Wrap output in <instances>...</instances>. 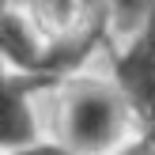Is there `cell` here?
Returning <instances> with one entry per match:
<instances>
[{
	"label": "cell",
	"instance_id": "1",
	"mask_svg": "<svg viewBox=\"0 0 155 155\" xmlns=\"http://www.w3.org/2000/svg\"><path fill=\"white\" fill-rule=\"evenodd\" d=\"M49 136L76 155H117L129 140L148 129L110 68H76L45 87Z\"/></svg>",
	"mask_w": 155,
	"mask_h": 155
},
{
	"label": "cell",
	"instance_id": "2",
	"mask_svg": "<svg viewBox=\"0 0 155 155\" xmlns=\"http://www.w3.org/2000/svg\"><path fill=\"white\" fill-rule=\"evenodd\" d=\"M45 83V76L0 68V155H19L49 136V121L42 117Z\"/></svg>",
	"mask_w": 155,
	"mask_h": 155
},
{
	"label": "cell",
	"instance_id": "5",
	"mask_svg": "<svg viewBox=\"0 0 155 155\" xmlns=\"http://www.w3.org/2000/svg\"><path fill=\"white\" fill-rule=\"evenodd\" d=\"M117 155H155V125L140 129V136H136V140H129Z\"/></svg>",
	"mask_w": 155,
	"mask_h": 155
},
{
	"label": "cell",
	"instance_id": "6",
	"mask_svg": "<svg viewBox=\"0 0 155 155\" xmlns=\"http://www.w3.org/2000/svg\"><path fill=\"white\" fill-rule=\"evenodd\" d=\"M8 19H12V4H8V0H0V30H4Z\"/></svg>",
	"mask_w": 155,
	"mask_h": 155
},
{
	"label": "cell",
	"instance_id": "3",
	"mask_svg": "<svg viewBox=\"0 0 155 155\" xmlns=\"http://www.w3.org/2000/svg\"><path fill=\"white\" fill-rule=\"evenodd\" d=\"M106 68L133 98L144 125H155V8L133 34L106 45Z\"/></svg>",
	"mask_w": 155,
	"mask_h": 155
},
{
	"label": "cell",
	"instance_id": "4",
	"mask_svg": "<svg viewBox=\"0 0 155 155\" xmlns=\"http://www.w3.org/2000/svg\"><path fill=\"white\" fill-rule=\"evenodd\" d=\"M151 8H155V0H102V12H106V34H110V42H117V38L133 34V30L144 23V15H148Z\"/></svg>",
	"mask_w": 155,
	"mask_h": 155
}]
</instances>
